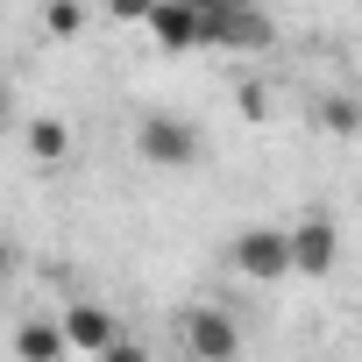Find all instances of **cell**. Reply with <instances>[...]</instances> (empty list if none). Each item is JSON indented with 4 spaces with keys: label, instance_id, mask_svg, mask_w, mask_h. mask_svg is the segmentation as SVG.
<instances>
[{
    "label": "cell",
    "instance_id": "13",
    "mask_svg": "<svg viewBox=\"0 0 362 362\" xmlns=\"http://www.w3.org/2000/svg\"><path fill=\"white\" fill-rule=\"evenodd\" d=\"M156 8H163V0H107V15H114V22H149Z\"/></svg>",
    "mask_w": 362,
    "mask_h": 362
},
{
    "label": "cell",
    "instance_id": "9",
    "mask_svg": "<svg viewBox=\"0 0 362 362\" xmlns=\"http://www.w3.org/2000/svg\"><path fill=\"white\" fill-rule=\"evenodd\" d=\"M15 355H22V362H57V355H64L57 320H22V327H15Z\"/></svg>",
    "mask_w": 362,
    "mask_h": 362
},
{
    "label": "cell",
    "instance_id": "10",
    "mask_svg": "<svg viewBox=\"0 0 362 362\" xmlns=\"http://www.w3.org/2000/svg\"><path fill=\"white\" fill-rule=\"evenodd\" d=\"M43 29H50L57 43H71V36L86 29V0H50V8H43Z\"/></svg>",
    "mask_w": 362,
    "mask_h": 362
},
{
    "label": "cell",
    "instance_id": "14",
    "mask_svg": "<svg viewBox=\"0 0 362 362\" xmlns=\"http://www.w3.org/2000/svg\"><path fill=\"white\" fill-rule=\"evenodd\" d=\"M235 107H242V114H249V121H256V114H263V107H270V86H242V93H235Z\"/></svg>",
    "mask_w": 362,
    "mask_h": 362
},
{
    "label": "cell",
    "instance_id": "7",
    "mask_svg": "<svg viewBox=\"0 0 362 362\" xmlns=\"http://www.w3.org/2000/svg\"><path fill=\"white\" fill-rule=\"evenodd\" d=\"M142 29H149L163 50H206V22H199L192 8H177V0H163V8H156Z\"/></svg>",
    "mask_w": 362,
    "mask_h": 362
},
{
    "label": "cell",
    "instance_id": "15",
    "mask_svg": "<svg viewBox=\"0 0 362 362\" xmlns=\"http://www.w3.org/2000/svg\"><path fill=\"white\" fill-rule=\"evenodd\" d=\"M177 8H192V15H199V22H214V15H221V8H228V0H177Z\"/></svg>",
    "mask_w": 362,
    "mask_h": 362
},
{
    "label": "cell",
    "instance_id": "2",
    "mask_svg": "<svg viewBox=\"0 0 362 362\" xmlns=\"http://www.w3.org/2000/svg\"><path fill=\"white\" fill-rule=\"evenodd\" d=\"M277 43V22L263 8H249V0H228V8L206 22V50H235V57H256Z\"/></svg>",
    "mask_w": 362,
    "mask_h": 362
},
{
    "label": "cell",
    "instance_id": "4",
    "mask_svg": "<svg viewBox=\"0 0 362 362\" xmlns=\"http://www.w3.org/2000/svg\"><path fill=\"white\" fill-rule=\"evenodd\" d=\"M284 256H291V270H305V277H327V270H334V256H341V235H334V221L305 214L298 228H284Z\"/></svg>",
    "mask_w": 362,
    "mask_h": 362
},
{
    "label": "cell",
    "instance_id": "6",
    "mask_svg": "<svg viewBox=\"0 0 362 362\" xmlns=\"http://www.w3.org/2000/svg\"><path fill=\"white\" fill-rule=\"evenodd\" d=\"M114 334H121V320H114V313H107L100 298H78V305H71V313L57 320V341H64L71 355H100V348H107Z\"/></svg>",
    "mask_w": 362,
    "mask_h": 362
},
{
    "label": "cell",
    "instance_id": "16",
    "mask_svg": "<svg viewBox=\"0 0 362 362\" xmlns=\"http://www.w3.org/2000/svg\"><path fill=\"white\" fill-rule=\"evenodd\" d=\"M0 121H8V78H0Z\"/></svg>",
    "mask_w": 362,
    "mask_h": 362
},
{
    "label": "cell",
    "instance_id": "1",
    "mask_svg": "<svg viewBox=\"0 0 362 362\" xmlns=\"http://www.w3.org/2000/svg\"><path fill=\"white\" fill-rule=\"evenodd\" d=\"M135 149H142L156 170H192V163L206 156V135H199V121H185V114H149V121L135 128Z\"/></svg>",
    "mask_w": 362,
    "mask_h": 362
},
{
    "label": "cell",
    "instance_id": "5",
    "mask_svg": "<svg viewBox=\"0 0 362 362\" xmlns=\"http://www.w3.org/2000/svg\"><path fill=\"white\" fill-rule=\"evenodd\" d=\"M228 256H235V270L256 277V284H277V277L291 270V256H284V228H242Z\"/></svg>",
    "mask_w": 362,
    "mask_h": 362
},
{
    "label": "cell",
    "instance_id": "8",
    "mask_svg": "<svg viewBox=\"0 0 362 362\" xmlns=\"http://www.w3.org/2000/svg\"><path fill=\"white\" fill-rule=\"evenodd\" d=\"M22 149H29L36 163H64V156H71V128H64L57 114H43V121L22 128Z\"/></svg>",
    "mask_w": 362,
    "mask_h": 362
},
{
    "label": "cell",
    "instance_id": "11",
    "mask_svg": "<svg viewBox=\"0 0 362 362\" xmlns=\"http://www.w3.org/2000/svg\"><path fill=\"white\" fill-rule=\"evenodd\" d=\"M320 114H327V128H334V135H355V128H362V114H355V100H348V93H334Z\"/></svg>",
    "mask_w": 362,
    "mask_h": 362
},
{
    "label": "cell",
    "instance_id": "12",
    "mask_svg": "<svg viewBox=\"0 0 362 362\" xmlns=\"http://www.w3.org/2000/svg\"><path fill=\"white\" fill-rule=\"evenodd\" d=\"M100 362H149V348H142V341H128V334H114V341L100 348Z\"/></svg>",
    "mask_w": 362,
    "mask_h": 362
},
{
    "label": "cell",
    "instance_id": "3",
    "mask_svg": "<svg viewBox=\"0 0 362 362\" xmlns=\"http://www.w3.org/2000/svg\"><path fill=\"white\" fill-rule=\"evenodd\" d=\"M177 341H185L192 362H235V355H242V327H235L221 305H192L185 320H177Z\"/></svg>",
    "mask_w": 362,
    "mask_h": 362
}]
</instances>
